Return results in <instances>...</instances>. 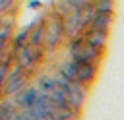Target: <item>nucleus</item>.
<instances>
[{
	"label": "nucleus",
	"mask_w": 124,
	"mask_h": 120,
	"mask_svg": "<svg viewBox=\"0 0 124 120\" xmlns=\"http://www.w3.org/2000/svg\"><path fill=\"white\" fill-rule=\"evenodd\" d=\"M70 56L72 60H78V62H89V64H97L99 56H101V48L89 45L81 35L78 37H72V43H70Z\"/></svg>",
	"instance_id": "nucleus-1"
},
{
	"label": "nucleus",
	"mask_w": 124,
	"mask_h": 120,
	"mask_svg": "<svg viewBox=\"0 0 124 120\" xmlns=\"http://www.w3.org/2000/svg\"><path fill=\"white\" fill-rule=\"evenodd\" d=\"M64 37V27H62V17L52 14L48 21L45 23V35H43V48H54Z\"/></svg>",
	"instance_id": "nucleus-2"
},
{
	"label": "nucleus",
	"mask_w": 124,
	"mask_h": 120,
	"mask_svg": "<svg viewBox=\"0 0 124 120\" xmlns=\"http://www.w3.org/2000/svg\"><path fill=\"white\" fill-rule=\"evenodd\" d=\"M43 50H45L43 45H27L25 43L21 48L16 50V64L19 68H23V70H29L41 60Z\"/></svg>",
	"instance_id": "nucleus-3"
},
{
	"label": "nucleus",
	"mask_w": 124,
	"mask_h": 120,
	"mask_svg": "<svg viewBox=\"0 0 124 120\" xmlns=\"http://www.w3.org/2000/svg\"><path fill=\"white\" fill-rule=\"evenodd\" d=\"M25 70L23 68H19L17 64L12 68V70H8V74H6V77H4V83H2V91L6 93V95H17L23 87H25V74H23Z\"/></svg>",
	"instance_id": "nucleus-4"
},
{
	"label": "nucleus",
	"mask_w": 124,
	"mask_h": 120,
	"mask_svg": "<svg viewBox=\"0 0 124 120\" xmlns=\"http://www.w3.org/2000/svg\"><path fill=\"white\" fill-rule=\"evenodd\" d=\"M74 68H76V81L78 83H89L93 77H95V64H89V62H78L74 60Z\"/></svg>",
	"instance_id": "nucleus-5"
},
{
	"label": "nucleus",
	"mask_w": 124,
	"mask_h": 120,
	"mask_svg": "<svg viewBox=\"0 0 124 120\" xmlns=\"http://www.w3.org/2000/svg\"><path fill=\"white\" fill-rule=\"evenodd\" d=\"M81 37H83L89 45H93V46H97V48H103V46L107 45L108 33H107V31H101V29H91V27H87V29L81 33Z\"/></svg>",
	"instance_id": "nucleus-6"
},
{
	"label": "nucleus",
	"mask_w": 124,
	"mask_h": 120,
	"mask_svg": "<svg viewBox=\"0 0 124 120\" xmlns=\"http://www.w3.org/2000/svg\"><path fill=\"white\" fill-rule=\"evenodd\" d=\"M112 21V12H93V17L89 21L91 29H101V31H108Z\"/></svg>",
	"instance_id": "nucleus-7"
},
{
	"label": "nucleus",
	"mask_w": 124,
	"mask_h": 120,
	"mask_svg": "<svg viewBox=\"0 0 124 120\" xmlns=\"http://www.w3.org/2000/svg\"><path fill=\"white\" fill-rule=\"evenodd\" d=\"M37 89L35 87H23L17 95H16V101H17V105L19 106H23V108H31L33 106V103H35V99H37Z\"/></svg>",
	"instance_id": "nucleus-8"
},
{
	"label": "nucleus",
	"mask_w": 124,
	"mask_h": 120,
	"mask_svg": "<svg viewBox=\"0 0 124 120\" xmlns=\"http://www.w3.org/2000/svg\"><path fill=\"white\" fill-rule=\"evenodd\" d=\"M43 35H45V21H41L35 27H29V35H27V45H41L43 43Z\"/></svg>",
	"instance_id": "nucleus-9"
},
{
	"label": "nucleus",
	"mask_w": 124,
	"mask_h": 120,
	"mask_svg": "<svg viewBox=\"0 0 124 120\" xmlns=\"http://www.w3.org/2000/svg\"><path fill=\"white\" fill-rule=\"evenodd\" d=\"M12 23H14V19H10V21H2V23H0V50H4L6 43L10 41V35H12Z\"/></svg>",
	"instance_id": "nucleus-10"
},
{
	"label": "nucleus",
	"mask_w": 124,
	"mask_h": 120,
	"mask_svg": "<svg viewBox=\"0 0 124 120\" xmlns=\"http://www.w3.org/2000/svg\"><path fill=\"white\" fill-rule=\"evenodd\" d=\"M93 10L95 12H112L114 0H93Z\"/></svg>",
	"instance_id": "nucleus-11"
},
{
	"label": "nucleus",
	"mask_w": 124,
	"mask_h": 120,
	"mask_svg": "<svg viewBox=\"0 0 124 120\" xmlns=\"http://www.w3.org/2000/svg\"><path fill=\"white\" fill-rule=\"evenodd\" d=\"M16 114L14 103H0V120H10Z\"/></svg>",
	"instance_id": "nucleus-12"
},
{
	"label": "nucleus",
	"mask_w": 124,
	"mask_h": 120,
	"mask_svg": "<svg viewBox=\"0 0 124 120\" xmlns=\"http://www.w3.org/2000/svg\"><path fill=\"white\" fill-rule=\"evenodd\" d=\"M27 35H29V27H25L23 31H19V33L14 37V45H12V46H14V52H16L17 48H21V46L27 43Z\"/></svg>",
	"instance_id": "nucleus-13"
},
{
	"label": "nucleus",
	"mask_w": 124,
	"mask_h": 120,
	"mask_svg": "<svg viewBox=\"0 0 124 120\" xmlns=\"http://www.w3.org/2000/svg\"><path fill=\"white\" fill-rule=\"evenodd\" d=\"M10 64H12V58L10 56H4V60L0 62V91H2V83H4V77L10 70Z\"/></svg>",
	"instance_id": "nucleus-14"
},
{
	"label": "nucleus",
	"mask_w": 124,
	"mask_h": 120,
	"mask_svg": "<svg viewBox=\"0 0 124 120\" xmlns=\"http://www.w3.org/2000/svg\"><path fill=\"white\" fill-rule=\"evenodd\" d=\"M74 8H85V6H91L93 0H68Z\"/></svg>",
	"instance_id": "nucleus-15"
},
{
	"label": "nucleus",
	"mask_w": 124,
	"mask_h": 120,
	"mask_svg": "<svg viewBox=\"0 0 124 120\" xmlns=\"http://www.w3.org/2000/svg\"><path fill=\"white\" fill-rule=\"evenodd\" d=\"M10 4H12V0H0V12H2V10H6Z\"/></svg>",
	"instance_id": "nucleus-16"
},
{
	"label": "nucleus",
	"mask_w": 124,
	"mask_h": 120,
	"mask_svg": "<svg viewBox=\"0 0 124 120\" xmlns=\"http://www.w3.org/2000/svg\"><path fill=\"white\" fill-rule=\"evenodd\" d=\"M0 23H2V15H0Z\"/></svg>",
	"instance_id": "nucleus-17"
}]
</instances>
